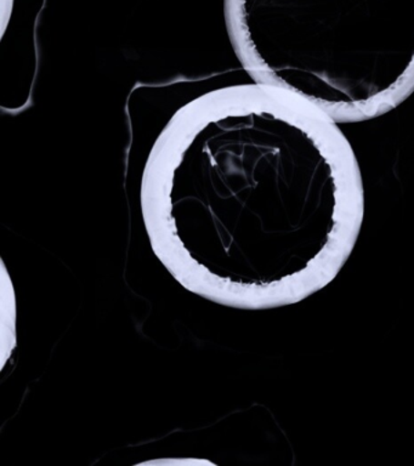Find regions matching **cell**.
<instances>
[{
  "label": "cell",
  "instance_id": "7a4b0ae2",
  "mask_svg": "<svg viewBox=\"0 0 414 466\" xmlns=\"http://www.w3.org/2000/svg\"><path fill=\"white\" fill-rule=\"evenodd\" d=\"M253 83L337 123L377 118L414 93V0H224Z\"/></svg>",
  "mask_w": 414,
  "mask_h": 466
},
{
  "label": "cell",
  "instance_id": "6da1fadb",
  "mask_svg": "<svg viewBox=\"0 0 414 466\" xmlns=\"http://www.w3.org/2000/svg\"><path fill=\"white\" fill-rule=\"evenodd\" d=\"M145 222L167 260L205 251L237 264L236 304H298L332 283L365 218L361 170L330 116L261 84L184 106L152 148Z\"/></svg>",
  "mask_w": 414,
  "mask_h": 466
}]
</instances>
